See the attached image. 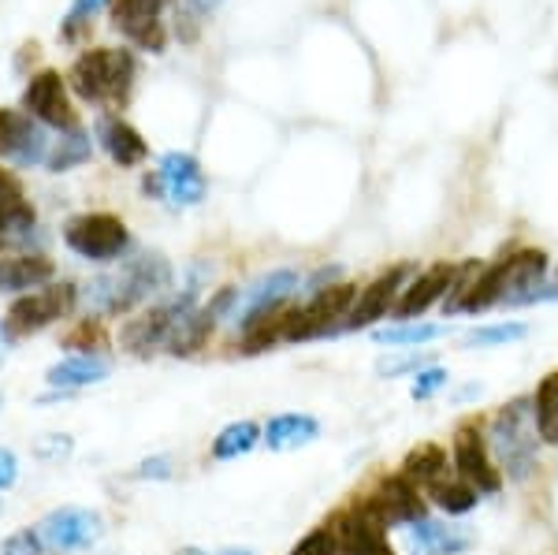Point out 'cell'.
Segmentation results:
<instances>
[{"instance_id":"obj_1","label":"cell","mask_w":558,"mask_h":555,"mask_svg":"<svg viewBox=\"0 0 558 555\" xmlns=\"http://www.w3.org/2000/svg\"><path fill=\"white\" fill-rule=\"evenodd\" d=\"M488 451L499 467L502 478L510 481H529L539 467V433L533 418V399H510L507 407H499L488 422Z\"/></svg>"},{"instance_id":"obj_2","label":"cell","mask_w":558,"mask_h":555,"mask_svg":"<svg viewBox=\"0 0 558 555\" xmlns=\"http://www.w3.org/2000/svg\"><path fill=\"white\" fill-rule=\"evenodd\" d=\"M68 83L89 105H123L134 86V60L128 49H86L71 64Z\"/></svg>"},{"instance_id":"obj_3","label":"cell","mask_w":558,"mask_h":555,"mask_svg":"<svg viewBox=\"0 0 558 555\" xmlns=\"http://www.w3.org/2000/svg\"><path fill=\"white\" fill-rule=\"evenodd\" d=\"M75 310H78V283L52 280L38 291L15 294L12 306L0 317V325H4V336L12 339V343H20L26 336H38L45 328L68 321Z\"/></svg>"},{"instance_id":"obj_4","label":"cell","mask_w":558,"mask_h":555,"mask_svg":"<svg viewBox=\"0 0 558 555\" xmlns=\"http://www.w3.org/2000/svg\"><path fill=\"white\" fill-rule=\"evenodd\" d=\"M354 299H357L354 283L339 280V283H331V288L313 291L310 302H302V306H287L283 343H305V339L339 336V325L347 321Z\"/></svg>"},{"instance_id":"obj_5","label":"cell","mask_w":558,"mask_h":555,"mask_svg":"<svg viewBox=\"0 0 558 555\" xmlns=\"http://www.w3.org/2000/svg\"><path fill=\"white\" fill-rule=\"evenodd\" d=\"M64 243L71 254H78L83 262L94 265H108V262H120L123 254L131 250V231L123 217L116 213H78L64 224Z\"/></svg>"},{"instance_id":"obj_6","label":"cell","mask_w":558,"mask_h":555,"mask_svg":"<svg viewBox=\"0 0 558 555\" xmlns=\"http://www.w3.org/2000/svg\"><path fill=\"white\" fill-rule=\"evenodd\" d=\"M34 530L41 536L45 555H78L97 548L108 526L105 515L94 511V507L64 504V507H52L49 515H41Z\"/></svg>"},{"instance_id":"obj_7","label":"cell","mask_w":558,"mask_h":555,"mask_svg":"<svg viewBox=\"0 0 558 555\" xmlns=\"http://www.w3.org/2000/svg\"><path fill=\"white\" fill-rule=\"evenodd\" d=\"M299 288H302L299 268H272V273L257 276L250 288L239 291L235 310H231V325H235L242 336L246 328H254L260 321L272 317V313L291 306V299L299 294Z\"/></svg>"},{"instance_id":"obj_8","label":"cell","mask_w":558,"mask_h":555,"mask_svg":"<svg viewBox=\"0 0 558 555\" xmlns=\"http://www.w3.org/2000/svg\"><path fill=\"white\" fill-rule=\"evenodd\" d=\"M451 467L465 485L476 488V496H495L502 488V473L495 467L488 441H484L481 425L462 422L451 436Z\"/></svg>"},{"instance_id":"obj_9","label":"cell","mask_w":558,"mask_h":555,"mask_svg":"<svg viewBox=\"0 0 558 555\" xmlns=\"http://www.w3.org/2000/svg\"><path fill=\"white\" fill-rule=\"evenodd\" d=\"M23 112L38 120L41 128H52L60 134L78 128V112L71 109L64 75L52 68H41L38 75H31V83L23 89Z\"/></svg>"},{"instance_id":"obj_10","label":"cell","mask_w":558,"mask_h":555,"mask_svg":"<svg viewBox=\"0 0 558 555\" xmlns=\"http://www.w3.org/2000/svg\"><path fill=\"white\" fill-rule=\"evenodd\" d=\"M362 504L380 518L384 530H407L410 522L425 518V499H421V488L413 485L402 473H387V478L376 481L373 492H365Z\"/></svg>"},{"instance_id":"obj_11","label":"cell","mask_w":558,"mask_h":555,"mask_svg":"<svg viewBox=\"0 0 558 555\" xmlns=\"http://www.w3.org/2000/svg\"><path fill=\"white\" fill-rule=\"evenodd\" d=\"M160 183V198L175 209H191V205H202L205 194H209V179H205L202 160L194 154H183V149H168L165 157L153 168Z\"/></svg>"},{"instance_id":"obj_12","label":"cell","mask_w":558,"mask_h":555,"mask_svg":"<svg viewBox=\"0 0 558 555\" xmlns=\"http://www.w3.org/2000/svg\"><path fill=\"white\" fill-rule=\"evenodd\" d=\"M410 273H413L410 265H391L373 283H365L362 294L354 299V306H350L347 321L339 325V333H365L376 321H384L395 310V302H399L402 288L410 283Z\"/></svg>"},{"instance_id":"obj_13","label":"cell","mask_w":558,"mask_h":555,"mask_svg":"<svg viewBox=\"0 0 558 555\" xmlns=\"http://www.w3.org/2000/svg\"><path fill=\"white\" fill-rule=\"evenodd\" d=\"M179 310H183V302L165 299V302H153V306L138 310L134 317H123V325H120V351L131 354V358L165 354L168 328H172V321H175Z\"/></svg>"},{"instance_id":"obj_14","label":"cell","mask_w":558,"mask_h":555,"mask_svg":"<svg viewBox=\"0 0 558 555\" xmlns=\"http://www.w3.org/2000/svg\"><path fill=\"white\" fill-rule=\"evenodd\" d=\"M49 157V134L20 109H0V160L15 168H38Z\"/></svg>"},{"instance_id":"obj_15","label":"cell","mask_w":558,"mask_h":555,"mask_svg":"<svg viewBox=\"0 0 558 555\" xmlns=\"http://www.w3.org/2000/svg\"><path fill=\"white\" fill-rule=\"evenodd\" d=\"M165 0H112V26L149 52H165Z\"/></svg>"},{"instance_id":"obj_16","label":"cell","mask_w":558,"mask_h":555,"mask_svg":"<svg viewBox=\"0 0 558 555\" xmlns=\"http://www.w3.org/2000/svg\"><path fill=\"white\" fill-rule=\"evenodd\" d=\"M328 522L336 526L339 544H343V555H395L380 518L368 511L362 499H354L347 511L331 515Z\"/></svg>"},{"instance_id":"obj_17","label":"cell","mask_w":558,"mask_h":555,"mask_svg":"<svg viewBox=\"0 0 558 555\" xmlns=\"http://www.w3.org/2000/svg\"><path fill=\"white\" fill-rule=\"evenodd\" d=\"M451 280H454V265L451 262L428 265L425 273H417L407 283V288H402L399 302H395V310H391V317L395 321H417L428 306L444 302V294H447V288H451Z\"/></svg>"},{"instance_id":"obj_18","label":"cell","mask_w":558,"mask_h":555,"mask_svg":"<svg viewBox=\"0 0 558 555\" xmlns=\"http://www.w3.org/2000/svg\"><path fill=\"white\" fill-rule=\"evenodd\" d=\"M38 228V213L26 198L20 176L12 168H0V243H23Z\"/></svg>"},{"instance_id":"obj_19","label":"cell","mask_w":558,"mask_h":555,"mask_svg":"<svg viewBox=\"0 0 558 555\" xmlns=\"http://www.w3.org/2000/svg\"><path fill=\"white\" fill-rule=\"evenodd\" d=\"M108 377H112V358L108 354H64L45 370V388L78 396V391L105 384Z\"/></svg>"},{"instance_id":"obj_20","label":"cell","mask_w":558,"mask_h":555,"mask_svg":"<svg viewBox=\"0 0 558 555\" xmlns=\"http://www.w3.org/2000/svg\"><path fill=\"white\" fill-rule=\"evenodd\" d=\"M402 536L410 555H465L473 548V533L465 526L436 522V518H417L402 530Z\"/></svg>"},{"instance_id":"obj_21","label":"cell","mask_w":558,"mask_h":555,"mask_svg":"<svg viewBox=\"0 0 558 555\" xmlns=\"http://www.w3.org/2000/svg\"><path fill=\"white\" fill-rule=\"evenodd\" d=\"M57 280L52 257L38 250H20V254H0V291L4 294H26L38 291L45 283Z\"/></svg>"},{"instance_id":"obj_22","label":"cell","mask_w":558,"mask_h":555,"mask_svg":"<svg viewBox=\"0 0 558 555\" xmlns=\"http://www.w3.org/2000/svg\"><path fill=\"white\" fill-rule=\"evenodd\" d=\"M216 317L209 310L202 306H183L175 313L172 328H168V339H165V354L172 358H194L209 347V339L216 336Z\"/></svg>"},{"instance_id":"obj_23","label":"cell","mask_w":558,"mask_h":555,"mask_svg":"<svg viewBox=\"0 0 558 555\" xmlns=\"http://www.w3.org/2000/svg\"><path fill=\"white\" fill-rule=\"evenodd\" d=\"M97 142H101V149L112 157V165H120V168H138L142 160L149 157V146L138 134V128H131L120 116H101V120H97Z\"/></svg>"},{"instance_id":"obj_24","label":"cell","mask_w":558,"mask_h":555,"mask_svg":"<svg viewBox=\"0 0 558 555\" xmlns=\"http://www.w3.org/2000/svg\"><path fill=\"white\" fill-rule=\"evenodd\" d=\"M320 436V422L313 414H276L268 418V425L260 429V444L268 451H299V447H310Z\"/></svg>"},{"instance_id":"obj_25","label":"cell","mask_w":558,"mask_h":555,"mask_svg":"<svg viewBox=\"0 0 558 555\" xmlns=\"http://www.w3.org/2000/svg\"><path fill=\"white\" fill-rule=\"evenodd\" d=\"M547 276V254L544 250H518V254L502 257V299H514V294L536 288Z\"/></svg>"},{"instance_id":"obj_26","label":"cell","mask_w":558,"mask_h":555,"mask_svg":"<svg viewBox=\"0 0 558 555\" xmlns=\"http://www.w3.org/2000/svg\"><path fill=\"white\" fill-rule=\"evenodd\" d=\"M402 478H410L417 488H428L436 481L451 478V459H447V447L439 444H417L413 451L402 459Z\"/></svg>"},{"instance_id":"obj_27","label":"cell","mask_w":558,"mask_h":555,"mask_svg":"<svg viewBox=\"0 0 558 555\" xmlns=\"http://www.w3.org/2000/svg\"><path fill=\"white\" fill-rule=\"evenodd\" d=\"M257 444H260V425L250 422V418H242V422L223 425L220 433L213 436L209 455H213V462H235L242 455L254 451Z\"/></svg>"},{"instance_id":"obj_28","label":"cell","mask_w":558,"mask_h":555,"mask_svg":"<svg viewBox=\"0 0 558 555\" xmlns=\"http://www.w3.org/2000/svg\"><path fill=\"white\" fill-rule=\"evenodd\" d=\"M447 328L444 325H432V321H395L387 328H376V343L395 347V351H417V347L432 343L439 339Z\"/></svg>"},{"instance_id":"obj_29","label":"cell","mask_w":558,"mask_h":555,"mask_svg":"<svg viewBox=\"0 0 558 555\" xmlns=\"http://www.w3.org/2000/svg\"><path fill=\"white\" fill-rule=\"evenodd\" d=\"M533 418H536L539 444H551V447H558V370H551L544 381L536 384V396H533Z\"/></svg>"},{"instance_id":"obj_30","label":"cell","mask_w":558,"mask_h":555,"mask_svg":"<svg viewBox=\"0 0 558 555\" xmlns=\"http://www.w3.org/2000/svg\"><path fill=\"white\" fill-rule=\"evenodd\" d=\"M94 157V142H89V134L83 128L75 131H64L57 138V146H49V157H45V168L49 172H71V168L86 165V160Z\"/></svg>"},{"instance_id":"obj_31","label":"cell","mask_w":558,"mask_h":555,"mask_svg":"<svg viewBox=\"0 0 558 555\" xmlns=\"http://www.w3.org/2000/svg\"><path fill=\"white\" fill-rule=\"evenodd\" d=\"M499 299H502V257L481 268V276L473 280V288L462 299V310L458 313H484V310H492Z\"/></svg>"},{"instance_id":"obj_32","label":"cell","mask_w":558,"mask_h":555,"mask_svg":"<svg viewBox=\"0 0 558 555\" xmlns=\"http://www.w3.org/2000/svg\"><path fill=\"white\" fill-rule=\"evenodd\" d=\"M428 499L439 507V511H447V515H470L473 507H476V488L473 485H465L462 478H444V481H436V485H428Z\"/></svg>"},{"instance_id":"obj_33","label":"cell","mask_w":558,"mask_h":555,"mask_svg":"<svg viewBox=\"0 0 558 555\" xmlns=\"http://www.w3.org/2000/svg\"><path fill=\"white\" fill-rule=\"evenodd\" d=\"M525 336H529V325H521V321H502V325H481V328H473V333H465L462 347H470V351H492V347H510Z\"/></svg>"},{"instance_id":"obj_34","label":"cell","mask_w":558,"mask_h":555,"mask_svg":"<svg viewBox=\"0 0 558 555\" xmlns=\"http://www.w3.org/2000/svg\"><path fill=\"white\" fill-rule=\"evenodd\" d=\"M64 347H68V354H105V347H108L105 321L78 317L75 328L64 336Z\"/></svg>"},{"instance_id":"obj_35","label":"cell","mask_w":558,"mask_h":555,"mask_svg":"<svg viewBox=\"0 0 558 555\" xmlns=\"http://www.w3.org/2000/svg\"><path fill=\"white\" fill-rule=\"evenodd\" d=\"M287 555H343V544H339L336 526L324 522V526H317V530L305 533Z\"/></svg>"},{"instance_id":"obj_36","label":"cell","mask_w":558,"mask_h":555,"mask_svg":"<svg viewBox=\"0 0 558 555\" xmlns=\"http://www.w3.org/2000/svg\"><path fill=\"white\" fill-rule=\"evenodd\" d=\"M105 4H112V0H71L68 20H64V26H60V38H64V41H78V38H83V31H86L89 23H94V15L101 12Z\"/></svg>"},{"instance_id":"obj_37","label":"cell","mask_w":558,"mask_h":555,"mask_svg":"<svg viewBox=\"0 0 558 555\" xmlns=\"http://www.w3.org/2000/svg\"><path fill=\"white\" fill-rule=\"evenodd\" d=\"M31 455L38 462H52V467H60V462H68L71 455H75V436L71 433H45L34 441Z\"/></svg>"},{"instance_id":"obj_38","label":"cell","mask_w":558,"mask_h":555,"mask_svg":"<svg viewBox=\"0 0 558 555\" xmlns=\"http://www.w3.org/2000/svg\"><path fill=\"white\" fill-rule=\"evenodd\" d=\"M425 365H432V358L428 354H421V351H407V354H399V358H384L380 365H376V373L380 377H417Z\"/></svg>"},{"instance_id":"obj_39","label":"cell","mask_w":558,"mask_h":555,"mask_svg":"<svg viewBox=\"0 0 558 555\" xmlns=\"http://www.w3.org/2000/svg\"><path fill=\"white\" fill-rule=\"evenodd\" d=\"M0 555H45V544L34 526H23L0 541Z\"/></svg>"},{"instance_id":"obj_40","label":"cell","mask_w":558,"mask_h":555,"mask_svg":"<svg viewBox=\"0 0 558 555\" xmlns=\"http://www.w3.org/2000/svg\"><path fill=\"white\" fill-rule=\"evenodd\" d=\"M447 381H451V373L444 370V365H425V370L413 377V388H410V396L417 399V402H425L436 396L439 388H447Z\"/></svg>"},{"instance_id":"obj_41","label":"cell","mask_w":558,"mask_h":555,"mask_svg":"<svg viewBox=\"0 0 558 555\" xmlns=\"http://www.w3.org/2000/svg\"><path fill=\"white\" fill-rule=\"evenodd\" d=\"M134 481H172L175 478V459L172 455H149V459H142L138 467L131 470Z\"/></svg>"},{"instance_id":"obj_42","label":"cell","mask_w":558,"mask_h":555,"mask_svg":"<svg viewBox=\"0 0 558 555\" xmlns=\"http://www.w3.org/2000/svg\"><path fill=\"white\" fill-rule=\"evenodd\" d=\"M15 481H20V455L0 444V492L15 488Z\"/></svg>"},{"instance_id":"obj_43","label":"cell","mask_w":558,"mask_h":555,"mask_svg":"<svg viewBox=\"0 0 558 555\" xmlns=\"http://www.w3.org/2000/svg\"><path fill=\"white\" fill-rule=\"evenodd\" d=\"M12 347H15V343H12V339L4 336V325H0V362H4V358L12 354Z\"/></svg>"},{"instance_id":"obj_44","label":"cell","mask_w":558,"mask_h":555,"mask_svg":"<svg viewBox=\"0 0 558 555\" xmlns=\"http://www.w3.org/2000/svg\"><path fill=\"white\" fill-rule=\"evenodd\" d=\"M175 555H209V552H202V548H179Z\"/></svg>"},{"instance_id":"obj_45","label":"cell","mask_w":558,"mask_h":555,"mask_svg":"<svg viewBox=\"0 0 558 555\" xmlns=\"http://www.w3.org/2000/svg\"><path fill=\"white\" fill-rule=\"evenodd\" d=\"M223 555H254V552H246V548H231V552H223Z\"/></svg>"},{"instance_id":"obj_46","label":"cell","mask_w":558,"mask_h":555,"mask_svg":"<svg viewBox=\"0 0 558 555\" xmlns=\"http://www.w3.org/2000/svg\"><path fill=\"white\" fill-rule=\"evenodd\" d=\"M197 4H202V12H209V8L216 4V0H197Z\"/></svg>"},{"instance_id":"obj_47","label":"cell","mask_w":558,"mask_h":555,"mask_svg":"<svg viewBox=\"0 0 558 555\" xmlns=\"http://www.w3.org/2000/svg\"><path fill=\"white\" fill-rule=\"evenodd\" d=\"M0 410H4V391H0Z\"/></svg>"},{"instance_id":"obj_48","label":"cell","mask_w":558,"mask_h":555,"mask_svg":"<svg viewBox=\"0 0 558 555\" xmlns=\"http://www.w3.org/2000/svg\"><path fill=\"white\" fill-rule=\"evenodd\" d=\"M0 515H4V499H0Z\"/></svg>"}]
</instances>
